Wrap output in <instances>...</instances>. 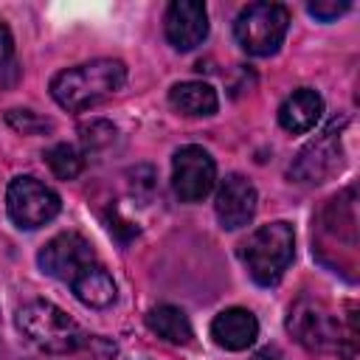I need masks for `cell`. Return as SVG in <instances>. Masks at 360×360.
Instances as JSON below:
<instances>
[{"mask_svg":"<svg viewBox=\"0 0 360 360\" xmlns=\"http://www.w3.org/2000/svg\"><path fill=\"white\" fill-rule=\"evenodd\" d=\"M127 82V65L121 59H90L68 68L51 79V96L59 107L82 112L118 93Z\"/></svg>","mask_w":360,"mask_h":360,"instance_id":"6da1fadb","label":"cell"},{"mask_svg":"<svg viewBox=\"0 0 360 360\" xmlns=\"http://www.w3.org/2000/svg\"><path fill=\"white\" fill-rule=\"evenodd\" d=\"M295 253V233L292 225L284 219L259 225L242 245H239V259L248 267L250 278L262 287L276 284L284 270L290 267Z\"/></svg>","mask_w":360,"mask_h":360,"instance_id":"7a4b0ae2","label":"cell"},{"mask_svg":"<svg viewBox=\"0 0 360 360\" xmlns=\"http://www.w3.org/2000/svg\"><path fill=\"white\" fill-rule=\"evenodd\" d=\"M17 326L20 332L42 352L48 354H68L76 352L79 346H84L87 335L82 332V326L56 304L51 301H28L17 309Z\"/></svg>","mask_w":360,"mask_h":360,"instance_id":"3957f363","label":"cell"},{"mask_svg":"<svg viewBox=\"0 0 360 360\" xmlns=\"http://www.w3.org/2000/svg\"><path fill=\"white\" fill-rule=\"evenodd\" d=\"M290 25V11L281 3H250L239 11L233 22V37L239 48L250 56H273Z\"/></svg>","mask_w":360,"mask_h":360,"instance_id":"277c9868","label":"cell"},{"mask_svg":"<svg viewBox=\"0 0 360 360\" xmlns=\"http://www.w3.org/2000/svg\"><path fill=\"white\" fill-rule=\"evenodd\" d=\"M6 208H8V217L17 228H25V231H34V228H42L48 225L59 208H62V200L59 194L45 186L42 180L31 177V174H22V177H14L8 183V191H6Z\"/></svg>","mask_w":360,"mask_h":360,"instance_id":"5b68a950","label":"cell"},{"mask_svg":"<svg viewBox=\"0 0 360 360\" xmlns=\"http://www.w3.org/2000/svg\"><path fill=\"white\" fill-rule=\"evenodd\" d=\"M217 183V163L214 158L197 146H180L172 158V188L180 197V202H200L211 194Z\"/></svg>","mask_w":360,"mask_h":360,"instance_id":"8992f818","label":"cell"},{"mask_svg":"<svg viewBox=\"0 0 360 360\" xmlns=\"http://www.w3.org/2000/svg\"><path fill=\"white\" fill-rule=\"evenodd\" d=\"M37 262L48 276H53L65 284H70L87 267L98 264L93 245L76 231H65V233H56L53 239H48L45 248L39 250Z\"/></svg>","mask_w":360,"mask_h":360,"instance_id":"52a82bcc","label":"cell"},{"mask_svg":"<svg viewBox=\"0 0 360 360\" xmlns=\"http://www.w3.org/2000/svg\"><path fill=\"white\" fill-rule=\"evenodd\" d=\"M287 329L309 352H335L340 343V326L335 315L318 301H298L290 309Z\"/></svg>","mask_w":360,"mask_h":360,"instance_id":"ba28073f","label":"cell"},{"mask_svg":"<svg viewBox=\"0 0 360 360\" xmlns=\"http://www.w3.org/2000/svg\"><path fill=\"white\" fill-rule=\"evenodd\" d=\"M256 202H259V194H256L253 183L245 174H228L217 188L214 211L225 231H236L253 219Z\"/></svg>","mask_w":360,"mask_h":360,"instance_id":"9c48e42d","label":"cell"},{"mask_svg":"<svg viewBox=\"0 0 360 360\" xmlns=\"http://www.w3.org/2000/svg\"><path fill=\"white\" fill-rule=\"evenodd\" d=\"M166 39L177 51H194L208 37V11L197 0H174L163 17Z\"/></svg>","mask_w":360,"mask_h":360,"instance_id":"30bf717a","label":"cell"},{"mask_svg":"<svg viewBox=\"0 0 360 360\" xmlns=\"http://www.w3.org/2000/svg\"><path fill=\"white\" fill-rule=\"evenodd\" d=\"M338 163H340V143H338L335 129L329 127L321 138L309 141L298 152L295 163L290 166V174L301 183H321L323 177H329L338 169Z\"/></svg>","mask_w":360,"mask_h":360,"instance_id":"8fae6325","label":"cell"},{"mask_svg":"<svg viewBox=\"0 0 360 360\" xmlns=\"http://www.w3.org/2000/svg\"><path fill=\"white\" fill-rule=\"evenodd\" d=\"M211 338L217 346H222L228 352H242L256 343L259 321L245 307H228L211 321Z\"/></svg>","mask_w":360,"mask_h":360,"instance_id":"7c38bea8","label":"cell"},{"mask_svg":"<svg viewBox=\"0 0 360 360\" xmlns=\"http://www.w3.org/2000/svg\"><path fill=\"white\" fill-rule=\"evenodd\" d=\"M321 112H323V98L315 90L301 87V90H292L281 101V107H278V124H281V129H287L292 135H304V132H309L318 124Z\"/></svg>","mask_w":360,"mask_h":360,"instance_id":"4fadbf2b","label":"cell"},{"mask_svg":"<svg viewBox=\"0 0 360 360\" xmlns=\"http://www.w3.org/2000/svg\"><path fill=\"white\" fill-rule=\"evenodd\" d=\"M169 104H172L180 115L205 118V115H214V112H217L219 98H217L214 87L205 84V82H177V84L169 90Z\"/></svg>","mask_w":360,"mask_h":360,"instance_id":"5bb4252c","label":"cell"},{"mask_svg":"<svg viewBox=\"0 0 360 360\" xmlns=\"http://www.w3.org/2000/svg\"><path fill=\"white\" fill-rule=\"evenodd\" d=\"M70 287H73L76 298L82 304L93 307V309H104V307H110L115 301V281L101 264H93L84 273H79L70 281Z\"/></svg>","mask_w":360,"mask_h":360,"instance_id":"9a60e30c","label":"cell"},{"mask_svg":"<svg viewBox=\"0 0 360 360\" xmlns=\"http://www.w3.org/2000/svg\"><path fill=\"white\" fill-rule=\"evenodd\" d=\"M146 326H149L158 338H163V340H169V343H177V346H186V343L194 338L186 312H183L180 307H172V304H158V307H152V309L146 312Z\"/></svg>","mask_w":360,"mask_h":360,"instance_id":"2e32d148","label":"cell"},{"mask_svg":"<svg viewBox=\"0 0 360 360\" xmlns=\"http://www.w3.org/2000/svg\"><path fill=\"white\" fill-rule=\"evenodd\" d=\"M45 160H48L51 172H53L59 180H73V177H79L82 169H84V155H82L76 146H70V143H56V146H51V149L45 152Z\"/></svg>","mask_w":360,"mask_h":360,"instance_id":"e0dca14e","label":"cell"},{"mask_svg":"<svg viewBox=\"0 0 360 360\" xmlns=\"http://www.w3.org/2000/svg\"><path fill=\"white\" fill-rule=\"evenodd\" d=\"M6 121H8L17 132H22V135H42V132H48V129L53 127L48 118H42V115H37V112H31V110H8Z\"/></svg>","mask_w":360,"mask_h":360,"instance_id":"ac0fdd59","label":"cell"},{"mask_svg":"<svg viewBox=\"0 0 360 360\" xmlns=\"http://www.w3.org/2000/svg\"><path fill=\"white\" fill-rule=\"evenodd\" d=\"M79 132H82L84 146H90V149L107 146V143H112V138H115V127L107 124V121H90V124H82Z\"/></svg>","mask_w":360,"mask_h":360,"instance_id":"d6986e66","label":"cell"},{"mask_svg":"<svg viewBox=\"0 0 360 360\" xmlns=\"http://www.w3.org/2000/svg\"><path fill=\"white\" fill-rule=\"evenodd\" d=\"M307 11L321 22H332V20H338L340 14L349 11V0H315V3L307 6Z\"/></svg>","mask_w":360,"mask_h":360,"instance_id":"ffe728a7","label":"cell"},{"mask_svg":"<svg viewBox=\"0 0 360 360\" xmlns=\"http://www.w3.org/2000/svg\"><path fill=\"white\" fill-rule=\"evenodd\" d=\"M11 56H14V39H11V31L0 22V73L11 68Z\"/></svg>","mask_w":360,"mask_h":360,"instance_id":"44dd1931","label":"cell"},{"mask_svg":"<svg viewBox=\"0 0 360 360\" xmlns=\"http://www.w3.org/2000/svg\"><path fill=\"white\" fill-rule=\"evenodd\" d=\"M250 360H287V357H284V354H281L276 346H264V349H259V352H256Z\"/></svg>","mask_w":360,"mask_h":360,"instance_id":"7402d4cb","label":"cell"}]
</instances>
